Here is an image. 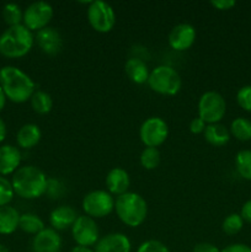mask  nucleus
<instances>
[{"label": "nucleus", "instance_id": "1", "mask_svg": "<svg viewBox=\"0 0 251 252\" xmlns=\"http://www.w3.org/2000/svg\"><path fill=\"white\" fill-rule=\"evenodd\" d=\"M0 86L6 98L15 103H24L31 100L36 91L33 80L21 69L12 65L0 69Z\"/></svg>", "mask_w": 251, "mask_h": 252}, {"label": "nucleus", "instance_id": "2", "mask_svg": "<svg viewBox=\"0 0 251 252\" xmlns=\"http://www.w3.org/2000/svg\"><path fill=\"white\" fill-rule=\"evenodd\" d=\"M11 185L15 194L19 197L36 199L43 196L48 189V179L41 169L33 165H26L15 171Z\"/></svg>", "mask_w": 251, "mask_h": 252}, {"label": "nucleus", "instance_id": "3", "mask_svg": "<svg viewBox=\"0 0 251 252\" xmlns=\"http://www.w3.org/2000/svg\"><path fill=\"white\" fill-rule=\"evenodd\" d=\"M34 37L24 24L10 26L0 36V54L6 58H21L32 49Z\"/></svg>", "mask_w": 251, "mask_h": 252}, {"label": "nucleus", "instance_id": "4", "mask_svg": "<svg viewBox=\"0 0 251 252\" xmlns=\"http://www.w3.org/2000/svg\"><path fill=\"white\" fill-rule=\"evenodd\" d=\"M115 211L123 224L129 228H137L147 219L148 204L139 193L126 192L116 198Z\"/></svg>", "mask_w": 251, "mask_h": 252}, {"label": "nucleus", "instance_id": "5", "mask_svg": "<svg viewBox=\"0 0 251 252\" xmlns=\"http://www.w3.org/2000/svg\"><path fill=\"white\" fill-rule=\"evenodd\" d=\"M148 85L159 95L174 96L181 90L182 80L180 74L172 66L159 65L150 71Z\"/></svg>", "mask_w": 251, "mask_h": 252}, {"label": "nucleus", "instance_id": "6", "mask_svg": "<svg viewBox=\"0 0 251 252\" xmlns=\"http://www.w3.org/2000/svg\"><path fill=\"white\" fill-rule=\"evenodd\" d=\"M226 112L225 98L217 91H206L198 101V117L206 125L219 123Z\"/></svg>", "mask_w": 251, "mask_h": 252}, {"label": "nucleus", "instance_id": "7", "mask_svg": "<svg viewBox=\"0 0 251 252\" xmlns=\"http://www.w3.org/2000/svg\"><path fill=\"white\" fill-rule=\"evenodd\" d=\"M83 211L90 218H105L115 211V198L108 191L96 189L85 194L83 198Z\"/></svg>", "mask_w": 251, "mask_h": 252}, {"label": "nucleus", "instance_id": "8", "mask_svg": "<svg viewBox=\"0 0 251 252\" xmlns=\"http://www.w3.org/2000/svg\"><path fill=\"white\" fill-rule=\"evenodd\" d=\"M88 20L90 26L100 33H107L115 27L116 14L113 7L102 0L89 2Z\"/></svg>", "mask_w": 251, "mask_h": 252}, {"label": "nucleus", "instance_id": "9", "mask_svg": "<svg viewBox=\"0 0 251 252\" xmlns=\"http://www.w3.org/2000/svg\"><path fill=\"white\" fill-rule=\"evenodd\" d=\"M169 135L167 123L160 117H149L139 128V138L147 148H157L164 144Z\"/></svg>", "mask_w": 251, "mask_h": 252}, {"label": "nucleus", "instance_id": "10", "mask_svg": "<svg viewBox=\"0 0 251 252\" xmlns=\"http://www.w3.org/2000/svg\"><path fill=\"white\" fill-rule=\"evenodd\" d=\"M53 7L46 1H34L24 10V26L30 31L38 32L48 26L53 17Z\"/></svg>", "mask_w": 251, "mask_h": 252}, {"label": "nucleus", "instance_id": "11", "mask_svg": "<svg viewBox=\"0 0 251 252\" xmlns=\"http://www.w3.org/2000/svg\"><path fill=\"white\" fill-rule=\"evenodd\" d=\"M71 236L76 245L86 246V248L96 245L100 240L98 238L100 233L95 219L88 216H79L71 226Z\"/></svg>", "mask_w": 251, "mask_h": 252}, {"label": "nucleus", "instance_id": "12", "mask_svg": "<svg viewBox=\"0 0 251 252\" xmlns=\"http://www.w3.org/2000/svg\"><path fill=\"white\" fill-rule=\"evenodd\" d=\"M196 41V29L189 24H179L169 33V44L175 51H187Z\"/></svg>", "mask_w": 251, "mask_h": 252}, {"label": "nucleus", "instance_id": "13", "mask_svg": "<svg viewBox=\"0 0 251 252\" xmlns=\"http://www.w3.org/2000/svg\"><path fill=\"white\" fill-rule=\"evenodd\" d=\"M36 42L41 51L48 56H56L62 51L63 38L57 29L47 26L36 33Z\"/></svg>", "mask_w": 251, "mask_h": 252}, {"label": "nucleus", "instance_id": "14", "mask_svg": "<svg viewBox=\"0 0 251 252\" xmlns=\"http://www.w3.org/2000/svg\"><path fill=\"white\" fill-rule=\"evenodd\" d=\"M62 238L58 231L52 228H44L41 233L34 235L32 240L33 252H61Z\"/></svg>", "mask_w": 251, "mask_h": 252}, {"label": "nucleus", "instance_id": "15", "mask_svg": "<svg viewBox=\"0 0 251 252\" xmlns=\"http://www.w3.org/2000/svg\"><path fill=\"white\" fill-rule=\"evenodd\" d=\"M130 240L122 233H111L97 241L94 252H130Z\"/></svg>", "mask_w": 251, "mask_h": 252}, {"label": "nucleus", "instance_id": "16", "mask_svg": "<svg viewBox=\"0 0 251 252\" xmlns=\"http://www.w3.org/2000/svg\"><path fill=\"white\" fill-rule=\"evenodd\" d=\"M130 185V179L128 172L122 167H113L106 175V187L111 194L121 196L128 192Z\"/></svg>", "mask_w": 251, "mask_h": 252}, {"label": "nucleus", "instance_id": "17", "mask_svg": "<svg viewBox=\"0 0 251 252\" xmlns=\"http://www.w3.org/2000/svg\"><path fill=\"white\" fill-rule=\"evenodd\" d=\"M21 162V153L16 147L12 145H2L0 147V176L10 175L20 166Z\"/></svg>", "mask_w": 251, "mask_h": 252}, {"label": "nucleus", "instance_id": "18", "mask_svg": "<svg viewBox=\"0 0 251 252\" xmlns=\"http://www.w3.org/2000/svg\"><path fill=\"white\" fill-rule=\"evenodd\" d=\"M76 218H78V216H76V212L74 211V208L69 206H61L51 212L49 224L52 225V229L57 231L65 230V229L73 226Z\"/></svg>", "mask_w": 251, "mask_h": 252}, {"label": "nucleus", "instance_id": "19", "mask_svg": "<svg viewBox=\"0 0 251 252\" xmlns=\"http://www.w3.org/2000/svg\"><path fill=\"white\" fill-rule=\"evenodd\" d=\"M125 71L132 83L142 85L148 83L150 71L145 62L139 58H129L125 64Z\"/></svg>", "mask_w": 251, "mask_h": 252}, {"label": "nucleus", "instance_id": "20", "mask_svg": "<svg viewBox=\"0 0 251 252\" xmlns=\"http://www.w3.org/2000/svg\"><path fill=\"white\" fill-rule=\"evenodd\" d=\"M42 132L39 127L33 123H27L24 125L19 129L16 134L17 144L22 149H32L41 142Z\"/></svg>", "mask_w": 251, "mask_h": 252}, {"label": "nucleus", "instance_id": "21", "mask_svg": "<svg viewBox=\"0 0 251 252\" xmlns=\"http://www.w3.org/2000/svg\"><path fill=\"white\" fill-rule=\"evenodd\" d=\"M204 139L213 147H224L228 144L230 140V132L228 128L220 123H214V125H207L206 129L203 132Z\"/></svg>", "mask_w": 251, "mask_h": 252}, {"label": "nucleus", "instance_id": "22", "mask_svg": "<svg viewBox=\"0 0 251 252\" xmlns=\"http://www.w3.org/2000/svg\"><path fill=\"white\" fill-rule=\"evenodd\" d=\"M20 216L21 214L14 207H0V234L9 235L19 228Z\"/></svg>", "mask_w": 251, "mask_h": 252}, {"label": "nucleus", "instance_id": "23", "mask_svg": "<svg viewBox=\"0 0 251 252\" xmlns=\"http://www.w3.org/2000/svg\"><path fill=\"white\" fill-rule=\"evenodd\" d=\"M19 228L21 229L24 233L37 235V234L41 233L44 229V223L37 214L25 213L20 216Z\"/></svg>", "mask_w": 251, "mask_h": 252}, {"label": "nucleus", "instance_id": "24", "mask_svg": "<svg viewBox=\"0 0 251 252\" xmlns=\"http://www.w3.org/2000/svg\"><path fill=\"white\" fill-rule=\"evenodd\" d=\"M31 107L38 115H47L52 111L53 107V100L49 94L46 91L37 90L31 97Z\"/></svg>", "mask_w": 251, "mask_h": 252}, {"label": "nucleus", "instance_id": "25", "mask_svg": "<svg viewBox=\"0 0 251 252\" xmlns=\"http://www.w3.org/2000/svg\"><path fill=\"white\" fill-rule=\"evenodd\" d=\"M230 135L240 142H248L251 140V121L248 118L238 117L231 122L230 125Z\"/></svg>", "mask_w": 251, "mask_h": 252}, {"label": "nucleus", "instance_id": "26", "mask_svg": "<svg viewBox=\"0 0 251 252\" xmlns=\"http://www.w3.org/2000/svg\"><path fill=\"white\" fill-rule=\"evenodd\" d=\"M235 167L244 180L251 181V150H241L236 154Z\"/></svg>", "mask_w": 251, "mask_h": 252}, {"label": "nucleus", "instance_id": "27", "mask_svg": "<svg viewBox=\"0 0 251 252\" xmlns=\"http://www.w3.org/2000/svg\"><path fill=\"white\" fill-rule=\"evenodd\" d=\"M160 159L161 155L157 148H147L143 149L142 154H140V165L144 167L145 170H154L159 166Z\"/></svg>", "mask_w": 251, "mask_h": 252}, {"label": "nucleus", "instance_id": "28", "mask_svg": "<svg viewBox=\"0 0 251 252\" xmlns=\"http://www.w3.org/2000/svg\"><path fill=\"white\" fill-rule=\"evenodd\" d=\"M2 17H4V21L9 25V27L17 26V25H21L22 20H24V11L17 4L10 2L2 7Z\"/></svg>", "mask_w": 251, "mask_h": 252}, {"label": "nucleus", "instance_id": "29", "mask_svg": "<svg viewBox=\"0 0 251 252\" xmlns=\"http://www.w3.org/2000/svg\"><path fill=\"white\" fill-rule=\"evenodd\" d=\"M244 226V220L240 214L231 213L224 218L221 223V229L226 235H236L239 231H241Z\"/></svg>", "mask_w": 251, "mask_h": 252}, {"label": "nucleus", "instance_id": "30", "mask_svg": "<svg viewBox=\"0 0 251 252\" xmlns=\"http://www.w3.org/2000/svg\"><path fill=\"white\" fill-rule=\"evenodd\" d=\"M14 189L9 180L4 176H0V207L9 206L10 202L14 198Z\"/></svg>", "mask_w": 251, "mask_h": 252}, {"label": "nucleus", "instance_id": "31", "mask_svg": "<svg viewBox=\"0 0 251 252\" xmlns=\"http://www.w3.org/2000/svg\"><path fill=\"white\" fill-rule=\"evenodd\" d=\"M236 102L244 111L251 112V85H245L239 89L236 94Z\"/></svg>", "mask_w": 251, "mask_h": 252}, {"label": "nucleus", "instance_id": "32", "mask_svg": "<svg viewBox=\"0 0 251 252\" xmlns=\"http://www.w3.org/2000/svg\"><path fill=\"white\" fill-rule=\"evenodd\" d=\"M137 252H170L167 246L159 240H147L142 243Z\"/></svg>", "mask_w": 251, "mask_h": 252}, {"label": "nucleus", "instance_id": "33", "mask_svg": "<svg viewBox=\"0 0 251 252\" xmlns=\"http://www.w3.org/2000/svg\"><path fill=\"white\" fill-rule=\"evenodd\" d=\"M207 125L201 120L199 117L193 118V120L189 122V132L193 133V134H201L204 132Z\"/></svg>", "mask_w": 251, "mask_h": 252}, {"label": "nucleus", "instance_id": "34", "mask_svg": "<svg viewBox=\"0 0 251 252\" xmlns=\"http://www.w3.org/2000/svg\"><path fill=\"white\" fill-rule=\"evenodd\" d=\"M192 252H220L214 244L211 243H199L193 248Z\"/></svg>", "mask_w": 251, "mask_h": 252}, {"label": "nucleus", "instance_id": "35", "mask_svg": "<svg viewBox=\"0 0 251 252\" xmlns=\"http://www.w3.org/2000/svg\"><path fill=\"white\" fill-rule=\"evenodd\" d=\"M236 2L234 0H214L211 1L212 6H214L218 10H230L231 7L235 6Z\"/></svg>", "mask_w": 251, "mask_h": 252}, {"label": "nucleus", "instance_id": "36", "mask_svg": "<svg viewBox=\"0 0 251 252\" xmlns=\"http://www.w3.org/2000/svg\"><path fill=\"white\" fill-rule=\"evenodd\" d=\"M220 252H251V248L245 244H231L220 250Z\"/></svg>", "mask_w": 251, "mask_h": 252}, {"label": "nucleus", "instance_id": "37", "mask_svg": "<svg viewBox=\"0 0 251 252\" xmlns=\"http://www.w3.org/2000/svg\"><path fill=\"white\" fill-rule=\"evenodd\" d=\"M240 216H241V218H243L244 221L251 224V199H249V201H246L245 203L243 204V207H241Z\"/></svg>", "mask_w": 251, "mask_h": 252}, {"label": "nucleus", "instance_id": "38", "mask_svg": "<svg viewBox=\"0 0 251 252\" xmlns=\"http://www.w3.org/2000/svg\"><path fill=\"white\" fill-rule=\"evenodd\" d=\"M5 138H6V126H5V122L0 117V143L4 142Z\"/></svg>", "mask_w": 251, "mask_h": 252}, {"label": "nucleus", "instance_id": "39", "mask_svg": "<svg viewBox=\"0 0 251 252\" xmlns=\"http://www.w3.org/2000/svg\"><path fill=\"white\" fill-rule=\"evenodd\" d=\"M70 252H94V250L91 248H86V246L76 245L71 249Z\"/></svg>", "mask_w": 251, "mask_h": 252}, {"label": "nucleus", "instance_id": "40", "mask_svg": "<svg viewBox=\"0 0 251 252\" xmlns=\"http://www.w3.org/2000/svg\"><path fill=\"white\" fill-rule=\"evenodd\" d=\"M5 103H6V96H5L4 91H2L1 86H0V112L5 107Z\"/></svg>", "mask_w": 251, "mask_h": 252}, {"label": "nucleus", "instance_id": "41", "mask_svg": "<svg viewBox=\"0 0 251 252\" xmlns=\"http://www.w3.org/2000/svg\"><path fill=\"white\" fill-rule=\"evenodd\" d=\"M0 252H9V249L4 244H0Z\"/></svg>", "mask_w": 251, "mask_h": 252}]
</instances>
